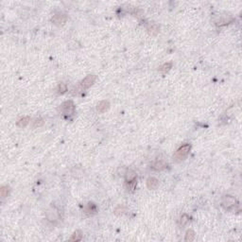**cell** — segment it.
Instances as JSON below:
<instances>
[{
	"label": "cell",
	"instance_id": "ba28073f",
	"mask_svg": "<svg viewBox=\"0 0 242 242\" xmlns=\"http://www.w3.org/2000/svg\"><path fill=\"white\" fill-rule=\"evenodd\" d=\"M136 173L132 170V169H129L126 173V182L130 184V182H136Z\"/></svg>",
	"mask_w": 242,
	"mask_h": 242
},
{
	"label": "cell",
	"instance_id": "3957f363",
	"mask_svg": "<svg viewBox=\"0 0 242 242\" xmlns=\"http://www.w3.org/2000/svg\"><path fill=\"white\" fill-rule=\"evenodd\" d=\"M59 112H61L63 115H72L75 112V105L72 100H67L63 102L60 107L58 108Z\"/></svg>",
	"mask_w": 242,
	"mask_h": 242
},
{
	"label": "cell",
	"instance_id": "9c48e42d",
	"mask_svg": "<svg viewBox=\"0 0 242 242\" xmlns=\"http://www.w3.org/2000/svg\"><path fill=\"white\" fill-rule=\"evenodd\" d=\"M159 26L155 24V23H150L149 26H148V31H149V33L150 35H152V36H155L157 35V33L159 32Z\"/></svg>",
	"mask_w": 242,
	"mask_h": 242
},
{
	"label": "cell",
	"instance_id": "6da1fadb",
	"mask_svg": "<svg viewBox=\"0 0 242 242\" xmlns=\"http://www.w3.org/2000/svg\"><path fill=\"white\" fill-rule=\"evenodd\" d=\"M190 149H191V146L189 145V144H185V145H182L181 148H179L177 149V152H176L175 154L173 155L174 161L177 162V163L184 161L188 156L189 152H190Z\"/></svg>",
	"mask_w": 242,
	"mask_h": 242
},
{
	"label": "cell",
	"instance_id": "52a82bcc",
	"mask_svg": "<svg viewBox=\"0 0 242 242\" xmlns=\"http://www.w3.org/2000/svg\"><path fill=\"white\" fill-rule=\"evenodd\" d=\"M109 108H110V103H109V101H107V100H102V101H100L99 104H97V106H96L97 112L100 113V114L105 113L106 111L109 110Z\"/></svg>",
	"mask_w": 242,
	"mask_h": 242
},
{
	"label": "cell",
	"instance_id": "7a4b0ae2",
	"mask_svg": "<svg viewBox=\"0 0 242 242\" xmlns=\"http://www.w3.org/2000/svg\"><path fill=\"white\" fill-rule=\"evenodd\" d=\"M96 78V77L95 75H88L87 77H85V78H84L83 80L81 81V82L80 84H78V86L76 88L75 92H73V94L76 95V94H78V93L81 92V91L86 90V89H88L89 87H91V86L93 85V83L95 82Z\"/></svg>",
	"mask_w": 242,
	"mask_h": 242
},
{
	"label": "cell",
	"instance_id": "8fae6325",
	"mask_svg": "<svg viewBox=\"0 0 242 242\" xmlns=\"http://www.w3.org/2000/svg\"><path fill=\"white\" fill-rule=\"evenodd\" d=\"M84 212L89 214V215H93L96 212V206L93 202H89V204L86 205L85 209H84Z\"/></svg>",
	"mask_w": 242,
	"mask_h": 242
},
{
	"label": "cell",
	"instance_id": "8992f818",
	"mask_svg": "<svg viewBox=\"0 0 242 242\" xmlns=\"http://www.w3.org/2000/svg\"><path fill=\"white\" fill-rule=\"evenodd\" d=\"M147 186L150 190H155L159 187V181L154 177H149L147 180Z\"/></svg>",
	"mask_w": 242,
	"mask_h": 242
},
{
	"label": "cell",
	"instance_id": "4fadbf2b",
	"mask_svg": "<svg viewBox=\"0 0 242 242\" xmlns=\"http://www.w3.org/2000/svg\"><path fill=\"white\" fill-rule=\"evenodd\" d=\"M171 67H172V63H164L163 65H161L158 70L161 72V73L165 74V73H167V72H168L169 70H170Z\"/></svg>",
	"mask_w": 242,
	"mask_h": 242
},
{
	"label": "cell",
	"instance_id": "2e32d148",
	"mask_svg": "<svg viewBox=\"0 0 242 242\" xmlns=\"http://www.w3.org/2000/svg\"><path fill=\"white\" fill-rule=\"evenodd\" d=\"M195 238V233L193 230H188L186 232V234H185V240L186 242H190V241H193Z\"/></svg>",
	"mask_w": 242,
	"mask_h": 242
},
{
	"label": "cell",
	"instance_id": "30bf717a",
	"mask_svg": "<svg viewBox=\"0 0 242 242\" xmlns=\"http://www.w3.org/2000/svg\"><path fill=\"white\" fill-rule=\"evenodd\" d=\"M29 121H30V117L25 116V117H23V118H20L17 121V126L19 128H25L29 124Z\"/></svg>",
	"mask_w": 242,
	"mask_h": 242
},
{
	"label": "cell",
	"instance_id": "7c38bea8",
	"mask_svg": "<svg viewBox=\"0 0 242 242\" xmlns=\"http://www.w3.org/2000/svg\"><path fill=\"white\" fill-rule=\"evenodd\" d=\"M82 238V233L81 230H77L73 234H72V237H70V241H80L81 240Z\"/></svg>",
	"mask_w": 242,
	"mask_h": 242
},
{
	"label": "cell",
	"instance_id": "277c9868",
	"mask_svg": "<svg viewBox=\"0 0 242 242\" xmlns=\"http://www.w3.org/2000/svg\"><path fill=\"white\" fill-rule=\"evenodd\" d=\"M222 206H223L226 210L231 211L233 209H235V206H238V202L232 196H226L222 201Z\"/></svg>",
	"mask_w": 242,
	"mask_h": 242
},
{
	"label": "cell",
	"instance_id": "ac0fdd59",
	"mask_svg": "<svg viewBox=\"0 0 242 242\" xmlns=\"http://www.w3.org/2000/svg\"><path fill=\"white\" fill-rule=\"evenodd\" d=\"M10 187L8 186V185H4V186H2L1 187V196L3 198H5V197H7V196L9 195V193H10Z\"/></svg>",
	"mask_w": 242,
	"mask_h": 242
},
{
	"label": "cell",
	"instance_id": "5b68a950",
	"mask_svg": "<svg viewBox=\"0 0 242 242\" xmlns=\"http://www.w3.org/2000/svg\"><path fill=\"white\" fill-rule=\"evenodd\" d=\"M51 21L53 22L55 25H63L65 22L67 21V16L64 14H55L53 17L51 18Z\"/></svg>",
	"mask_w": 242,
	"mask_h": 242
},
{
	"label": "cell",
	"instance_id": "5bb4252c",
	"mask_svg": "<svg viewBox=\"0 0 242 242\" xmlns=\"http://www.w3.org/2000/svg\"><path fill=\"white\" fill-rule=\"evenodd\" d=\"M44 125V119L43 118H36L32 121V129H36V128H39Z\"/></svg>",
	"mask_w": 242,
	"mask_h": 242
},
{
	"label": "cell",
	"instance_id": "9a60e30c",
	"mask_svg": "<svg viewBox=\"0 0 242 242\" xmlns=\"http://www.w3.org/2000/svg\"><path fill=\"white\" fill-rule=\"evenodd\" d=\"M166 167H167V165L165 164V163L161 162V161L160 162L159 161L155 162L154 164H153V166H152V167L154 169H156V170H162V169L166 168Z\"/></svg>",
	"mask_w": 242,
	"mask_h": 242
},
{
	"label": "cell",
	"instance_id": "e0dca14e",
	"mask_svg": "<svg viewBox=\"0 0 242 242\" xmlns=\"http://www.w3.org/2000/svg\"><path fill=\"white\" fill-rule=\"evenodd\" d=\"M66 91H67V87H66V85H65L64 83H60L58 85V87H57V93L58 94L63 95V94H64L65 92H66Z\"/></svg>",
	"mask_w": 242,
	"mask_h": 242
},
{
	"label": "cell",
	"instance_id": "d6986e66",
	"mask_svg": "<svg viewBox=\"0 0 242 242\" xmlns=\"http://www.w3.org/2000/svg\"><path fill=\"white\" fill-rule=\"evenodd\" d=\"M188 221H189V218H188V216L187 215H182V218H181V226L182 227H184L185 226L187 223H188Z\"/></svg>",
	"mask_w": 242,
	"mask_h": 242
}]
</instances>
